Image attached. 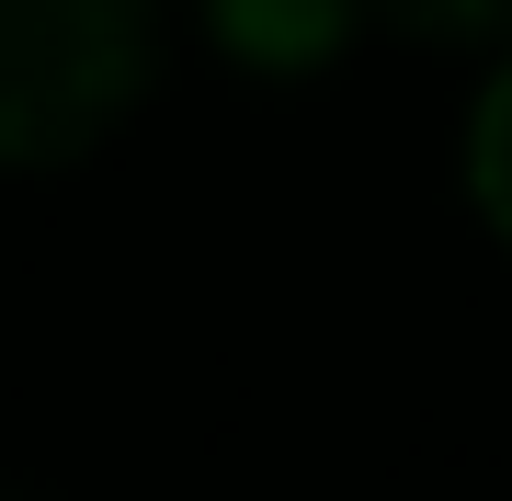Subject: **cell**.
Instances as JSON below:
<instances>
[{"mask_svg": "<svg viewBox=\"0 0 512 501\" xmlns=\"http://www.w3.org/2000/svg\"><path fill=\"white\" fill-rule=\"evenodd\" d=\"M160 69L148 0H0V171L103 149Z\"/></svg>", "mask_w": 512, "mask_h": 501, "instance_id": "obj_1", "label": "cell"}, {"mask_svg": "<svg viewBox=\"0 0 512 501\" xmlns=\"http://www.w3.org/2000/svg\"><path fill=\"white\" fill-rule=\"evenodd\" d=\"M205 23L239 69H319L365 23V0H205Z\"/></svg>", "mask_w": 512, "mask_h": 501, "instance_id": "obj_2", "label": "cell"}, {"mask_svg": "<svg viewBox=\"0 0 512 501\" xmlns=\"http://www.w3.org/2000/svg\"><path fill=\"white\" fill-rule=\"evenodd\" d=\"M365 23H387L410 46H490V57H512V0H365Z\"/></svg>", "mask_w": 512, "mask_h": 501, "instance_id": "obj_3", "label": "cell"}, {"mask_svg": "<svg viewBox=\"0 0 512 501\" xmlns=\"http://www.w3.org/2000/svg\"><path fill=\"white\" fill-rule=\"evenodd\" d=\"M467 194H478V217L512 240V57H501L490 103H478V126H467Z\"/></svg>", "mask_w": 512, "mask_h": 501, "instance_id": "obj_4", "label": "cell"}]
</instances>
